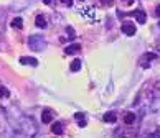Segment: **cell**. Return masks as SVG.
Returning <instances> with one entry per match:
<instances>
[{"instance_id":"obj_1","label":"cell","mask_w":160,"mask_h":138,"mask_svg":"<svg viewBox=\"0 0 160 138\" xmlns=\"http://www.w3.org/2000/svg\"><path fill=\"white\" fill-rule=\"evenodd\" d=\"M30 46H32L35 51H40L45 48V41H43L41 38H38V36H33V38H30Z\"/></svg>"},{"instance_id":"obj_2","label":"cell","mask_w":160,"mask_h":138,"mask_svg":"<svg viewBox=\"0 0 160 138\" xmlns=\"http://www.w3.org/2000/svg\"><path fill=\"white\" fill-rule=\"evenodd\" d=\"M122 31L127 36H134L135 35V25H132V23H122Z\"/></svg>"},{"instance_id":"obj_3","label":"cell","mask_w":160,"mask_h":138,"mask_svg":"<svg viewBox=\"0 0 160 138\" xmlns=\"http://www.w3.org/2000/svg\"><path fill=\"white\" fill-rule=\"evenodd\" d=\"M41 122L43 123H51L53 122V113H51V110H43L41 112Z\"/></svg>"},{"instance_id":"obj_4","label":"cell","mask_w":160,"mask_h":138,"mask_svg":"<svg viewBox=\"0 0 160 138\" xmlns=\"http://www.w3.org/2000/svg\"><path fill=\"white\" fill-rule=\"evenodd\" d=\"M20 63L21 64H25V66H38V61L35 59V58H27V56H21L20 58Z\"/></svg>"},{"instance_id":"obj_5","label":"cell","mask_w":160,"mask_h":138,"mask_svg":"<svg viewBox=\"0 0 160 138\" xmlns=\"http://www.w3.org/2000/svg\"><path fill=\"white\" fill-rule=\"evenodd\" d=\"M79 50H81V45L74 43V45L68 46L66 50H64V53H66V54H76V53H79Z\"/></svg>"},{"instance_id":"obj_6","label":"cell","mask_w":160,"mask_h":138,"mask_svg":"<svg viewBox=\"0 0 160 138\" xmlns=\"http://www.w3.org/2000/svg\"><path fill=\"white\" fill-rule=\"evenodd\" d=\"M135 18H137V23H145V20H147V15H145V12L144 10H135Z\"/></svg>"},{"instance_id":"obj_7","label":"cell","mask_w":160,"mask_h":138,"mask_svg":"<svg viewBox=\"0 0 160 138\" xmlns=\"http://www.w3.org/2000/svg\"><path fill=\"white\" fill-rule=\"evenodd\" d=\"M116 120H117V113L116 112H107L104 115V122H107V123H114Z\"/></svg>"},{"instance_id":"obj_8","label":"cell","mask_w":160,"mask_h":138,"mask_svg":"<svg viewBox=\"0 0 160 138\" xmlns=\"http://www.w3.org/2000/svg\"><path fill=\"white\" fill-rule=\"evenodd\" d=\"M74 118H76V122H78V125L79 127H86V123H88V122H86V117L84 115H83L81 112H78V113H74Z\"/></svg>"},{"instance_id":"obj_9","label":"cell","mask_w":160,"mask_h":138,"mask_svg":"<svg viewBox=\"0 0 160 138\" xmlns=\"http://www.w3.org/2000/svg\"><path fill=\"white\" fill-rule=\"evenodd\" d=\"M51 131H53L55 135H61L63 133V125H61L60 122H55V123L51 125Z\"/></svg>"},{"instance_id":"obj_10","label":"cell","mask_w":160,"mask_h":138,"mask_svg":"<svg viewBox=\"0 0 160 138\" xmlns=\"http://www.w3.org/2000/svg\"><path fill=\"white\" fill-rule=\"evenodd\" d=\"M46 18L43 17V15H38V17H36V26H38V28H46Z\"/></svg>"},{"instance_id":"obj_11","label":"cell","mask_w":160,"mask_h":138,"mask_svg":"<svg viewBox=\"0 0 160 138\" xmlns=\"http://www.w3.org/2000/svg\"><path fill=\"white\" fill-rule=\"evenodd\" d=\"M81 66H83L81 59H74V61L71 63V66H69V69H71L73 72H78L79 69H81Z\"/></svg>"},{"instance_id":"obj_12","label":"cell","mask_w":160,"mask_h":138,"mask_svg":"<svg viewBox=\"0 0 160 138\" xmlns=\"http://www.w3.org/2000/svg\"><path fill=\"white\" fill-rule=\"evenodd\" d=\"M124 122H125V123H127V125L134 123V122H135V113H132V112L125 113V117H124Z\"/></svg>"},{"instance_id":"obj_13","label":"cell","mask_w":160,"mask_h":138,"mask_svg":"<svg viewBox=\"0 0 160 138\" xmlns=\"http://www.w3.org/2000/svg\"><path fill=\"white\" fill-rule=\"evenodd\" d=\"M12 26H13V28H18V30H20L21 26H23V20H21L20 17L13 18V20H12Z\"/></svg>"},{"instance_id":"obj_14","label":"cell","mask_w":160,"mask_h":138,"mask_svg":"<svg viewBox=\"0 0 160 138\" xmlns=\"http://www.w3.org/2000/svg\"><path fill=\"white\" fill-rule=\"evenodd\" d=\"M10 96V91L5 87H0V99H4V97H8Z\"/></svg>"},{"instance_id":"obj_15","label":"cell","mask_w":160,"mask_h":138,"mask_svg":"<svg viewBox=\"0 0 160 138\" xmlns=\"http://www.w3.org/2000/svg\"><path fill=\"white\" fill-rule=\"evenodd\" d=\"M66 31H68V35H71L69 38H74V36H76V35H74V30H73L71 26H68V28H66Z\"/></svg>"},{"instance_id":"obj_16","label":"cell","mask_w":160,"mask_h":138,"mask_svg":"<svg viewBox=\"0 0 160 138\" xmlns=\"http://www.w3.org/2000/svg\"><path fill=\"white\" fill-rule=\"evenodd\" d=\"M63 2V5H66V7H71L73 5V0H61Z\"/></svg>"},{"instance_id":"obj_17","label":"cell","mask_w":160,"mask_h":138,"mask_svg":"<svg viewBox=\"0 0 160 138\" xmlns=\"http://www.w3.org/2000/svg\"><path fill=\"white\" fill-rule=\"evenodd\" d=\"M101 4H102V5H112L114 0H101Z\"/></svg>"},{"instance_id":"obj_18","label":"cell","mask_w":160,"mask_h":138,"mask_svg":"<svg viewBox=\"0 0 160 138\" xmlns=\"http://www.w3.org/2000/svg\"><path fill=\"white\" fill-rule=\"evenodd\" d=\"M155 15H157V17H160V5H157V8H155Z\"/></svg>"},{"instance_id":"obj_19","label":"cell","mask_w":160,"mask_h":138,"mask_svg":"<svg viewBox=\"0 0 160 138\" xmlns=\"http://www.w3.org/2000/svg\"><path fill=\"white\" fill-rule=\"evenodd\" d=\"M124 4H127V5H132V4H134V0H124Z\"/></svg>"},{"instance_id":"obj_20","label":"cell","mask_w":160,"mask_h":138,"mask_svg":"<svg viewBox=\"0 0 160 138\" xmlns=\"http://www.w3.org/2000/svg\"><path fill=\"white\" fill-rule=\"evenodd\" d=\"M43 4H45V5H50V4H51V0H43Z\"/></svg>"}]
</instances>
